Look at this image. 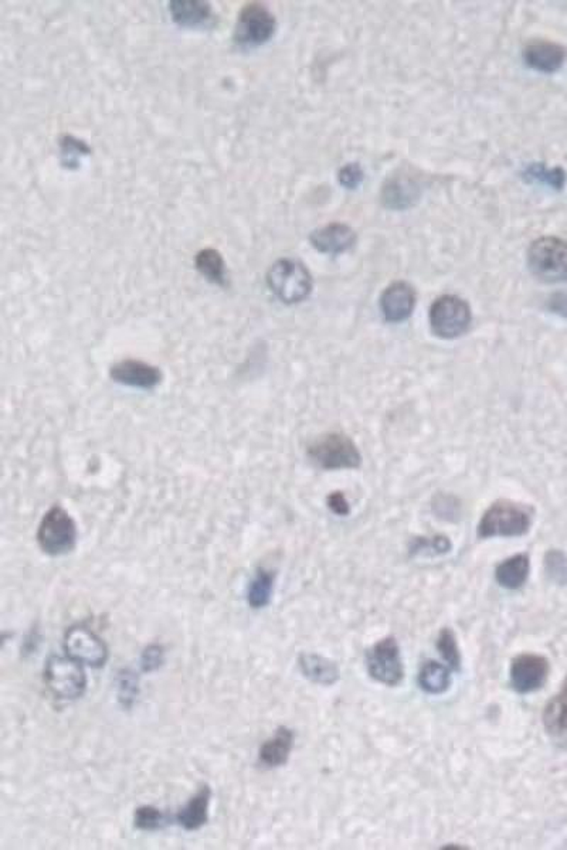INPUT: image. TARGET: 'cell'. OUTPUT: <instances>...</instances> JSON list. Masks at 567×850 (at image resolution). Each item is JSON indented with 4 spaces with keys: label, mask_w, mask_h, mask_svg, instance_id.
Returning <instances> with one entry per match:
<instances>
[{
    "label": "cell",
    "mask_w": 567,
    "mask_h": 850,
    "mask_svg": "<svg viewBox=\"0 0 567 850\" xmlns=\"http://www.w3.org/2000/svg\"><path fill=\"white\" fill-rule=\"evenodd\" d=\"M534 512L512 500H498L490 505L478 523V537H521L531 531Z\"/></svg>",
    "instance_id": "1"
},
{
    "label": "cell",
    "mask_w": 567,
    "mask_h": 850,
    "mask_svg": "<svg viewBox=\"0 0 567 850\" xmlns=\"http://www.w3.org/2000/svg\"><path fill=\"white\" fill-rule=\"evenodd\" d=\"M267 285L284 304H298L312 292V277L308 268L292 258H281L271 265L267 273Z\"/></svg>",
    "instance_id": "2"
},
{
    "label": "cell",
    "mask_w": 567,
    "mask_h": 850,
    "mask_svg": "<svg viewBox=\"0 0 567 850\" xmlns=\"http://www.w3.org/2000/svg\"><path fill=\"white\" fill-rule=\"evenodd\" d=\"M308 457L320 470H356L362 455L356 443L342 433H329L310 443Z\"/></svg>",
    "instance_id": "3"
},
{
    "label": "cell",
    "mask_w": 567,
    "mask_h": 850,
    "mask_svg": "<svg viewBox=\"0 0 567 850\" xmlns=\"http://www.w3.org/2000/svg\"><path fill=\"white\" fill-rule=\"evenodd\" d=\"M77 524L68 510L58 505L47 510L37 531V543L49 556L71 553L77 544Z\"/></svg>",
    "instance_id": "4"
},
{
    "label": "cell",
    "mask_w": 567,
    "mask_h": 850,
    "mask_svg": "<svg viewBox=\"0 0 567 850\" xmlns=\"http://www.w3.org/2000/svg\"><path fill=\"white\" fill-rule=\"evenodd\" d=\"M527 267L544 282L567 283V241L537 238L527 250Z\"/></svg>",
    "instance_id": "5"
},
{
    "label": "cell",
    "mask_w": 567,
    "mask_h": 850,
    "mask_svg": "<svg viewBox=\"0 0 567 850\" xmlns=\"http://www.w3.org/2000/svg\"><path fill=\"white\" fill-rule=\"evenodd\" d=\"M44 679L51 693L60 701H76L87 691V675L73 658L51 657L47 660Z\"/></svg>",
    "instance_id": "6"
},
{
    "label": "cell",
    "mask_w": 567,
    "mask_h": 850,
    "mask_svg": "<svg viewBox=\"0 0 567 850\" xmlns=\"http://www.w3.org/2000/svg\"><path fill=\"white\" fill-rule=\"evenodd\" d=\"M471 308L457 295H443L430 308L431 330L440 339H457L470 329Z\"/></svg>",
    "instance_id": "7"
},
{
    "label": "cell",
    "mask_w": 567,
    "mask_h": 850,
    "mask_svg": "<svg viewBox=\"0 0 567 850\" xmlns=\"http://www.w3.org/2000/svg\"><path fill=\"white\" fill-rule=\"evenodd\" d=\"M277 29V21L267 6L251 2L241 9L234 29V43L240 47H257L267 43Z\"/></svg>",
    "instance_id": "8"
},
{
    "label": "cell",
    "mask_w": 567,
    "mask_h": 850,
    "mask_svg": "<svg viewBox=\"0 0 567 850\" xmlns=\"http://www.w3.org/2000/svg\"><path fill=\"white\" fill-rule=\"evenodd\" d=\"M367 672L372 679L386 686H397L404 677L400 648L393 637L379 640L366 652Z\"/></svg>",
    "instance_id": "9"
},
{
    "label": "cell",
    "mask_w": 567,
    "mask_h": 850,
    "mask_svg": "<svg viewBox=\"0 0 567 850\" xmlns=\"http://www.w3.org/2000/svg\"><path fill=\"white\" fill-rule=\"evenodd\" d=\"M64 650L68 657L87 667H103L107 664L108 648L93 631L86 627H71L64 635Z\"/></svg>",
    "instance_id": "10"
},
{
    "label": "cell",
    "mask_w": 567,
    "mask_h": 850,
    "mask_svg": "<svg viewBox=\"0 0 567 850\" xmlns=\"http://www.w3.org/2000/svg\"><path fill=\"white\" fill-rule=\"evenodd\" d=\"M551 672L546 658L537 654H521L510 662L509 682L518 693H534L544 686Z\"/></svg>",
    "instance_id": "11"
},
{
    "label": "cell",
    "mask_w": 567,
    "mask_h": 850,
    "mask_svg": "<svg viewBox=\"0 0 567 850\" xmlns=\"http://www.w3.org/2000/svg\"><path fill=\"white\" fill-rule=\"evenodd\" d=\"M110 377L115 383L122 386L152 390L162 381V371L159 367L145 362L125 359L111 366Z\"/></svg>",
    "instance_id": "12"
},
{
    "label": "cell",
    "mask_w": 567,
    "mask_h": 850,
    "mask_svg": "<svg viewBox=\"0 0 567 850\" xmlns=\"http://www.w3.org/2000/svg\"><path fill=\"white\" fill-rule=\"evenodd\" d=\"M416 305V292L413 287L403 281L392 283L381 297V309L384 319L392 324H399L409 319Z\"/></svg>",
    "instance_id": "13"
},
{
    "label": "cell",
    "mask_w": 567,
    "mask_h": 850,
    "mask_svg": "<svg viewBox=\"0 0 567 850\" xmlns=\"http://www.w3.org/2000/svg\"><path fill=\"white\" fill-rule=\"evenodd\" d=\"M524 60L539 73H556L566 63L567 49L554 41L535 40L525 47Z\"/></svg>",
    "instance_id": "14"
},
{
    "label": "cell",
    "mask_w": 567,
    "mask_h": 850,
    "mask_svg": "<svg viewBox=\"0 0 567 850\" xmlns=\"http://www.w3.org/2000/svg\"><path fill=\"white\" fill-rule=\"evenodd\" d=\"M542 721L549 738L559 747L567 748V676L559 693L544 707Z\"/></svg>",
    "instance_id": "15"
},
{
    "label": "cell",
    "mask_w": 567,
    "mask_h": 850,
    "mask_svg": "<svg viewBox=\"0 0 567 850\" xmlns=\"http://www.w3.org/2000/svg\"><path fill=\"white\" fill-rule=\"evenodd\" d=\"M310 241L320 253L340 254L354 247L356 234L346 224L330 223L310 234Z\"/></svg>",
    "instance_id": "16"
},
{
    "label": "cell",
    "mask_w": 567,
    "mask_h": 850,
    "mask_svg": "<svg viewBox=\"0 0 567 850\" xmlns=\"http://www.w3.org/2000/svg\"><path fill=\"white\" fill-rule=\"evenodd\" d=\"M169 12L175 23L187 29L209 26L213 19L211 4L201 0H174L169 4Z\"/></svg>",
    "instance_id": "17"
},
{
    "label": "cell",
    "mask_w": 567,
    "mask_h": 850,
    "mask_svg": "<svg viewBox=\"0 0 567 850\" xmlns=\"http://www.w3.org/2000/svg\"><path fill=\"white\" fill-rule=\"evenodd\" d=\"M292 747H294V733L288 727H280L271 738L264 741L258 758L266 767H283L284 764H287Z\"/></svg>",
    "instance_id": "18"
},
{
    "label": "cell",
    "mask_w": 567,
    "mask_h": 850,
    "mask_svg": "<svg viewBox=\"0 0 567 850\" xmlns=\"http://www.w3.org/2000/svg\"><path fill=\"white\" fill-rule=\"evenodd\" d=\"M301 672L307 679L322 686H332L340 677L339 667L334 660L317 654H301L298 658Z\"/></svg>",
    "instance_id": "19"
},
{
    "label": "cell",
    "mask_w": 567,
    "mask_h": 850,
    "mask_svg": "<svg viewBox=\"0 0 567 850\" xmlns=\"http://www.w3.org/2000/svg\"><path fill=\"white\" fill-rule=\"evenodd\" d=\"M212 790L204 785L197 791L196 795L192 798L179 812H177L175 820L186 830H197L207 824L209 820V805H211Z\"/></svg>",
    "instance_id": "20"
},
{
    "label": "cell",
    "mask_w": 567,
    "mask_h": 850,
    "mask_svg": "<svg viewBox=\"0 0 567 850\" xmlns=\"http://www.w3.org/2000/svg\"><path fill=\"white\" fill-rule=\"evenodd\" d=\"M531 573V560L525 553L515 554L498 564L495 578L500 587L508 590H519L524 587Z\"/></svg>",
    "instance_id": "21"
},
{
    "label": "cell",
    "mask_w": 567,
    "mask_h": 850,
    "mask_svg": "<svg viewBox=\"0 0 567 850\" xmlns=\"http://www.w3.org/2000/svg\"><path fill=\"white\" fill-rule=\"evenodd\" d=\"M451 667L428 660L421 665L418 672V684L424 692L430 694H441L447 692L451 686Z\"/></svg>",
    "instance_id": "22"
},
{
    "label": "cell",
    "mask_w": 567,
    "mask_h": 850,
    "mask_svg": "<svg viewBox=\"0 0 567 850\" xmlns=\"http://www.w3.org/2000/svg\"><path fill=\"white\" fill-rule=\"evenodd\" d=\"M418 187L414 186L413 182L403 179V177L401 179L400 177H394L392 181L387 182L383 189V194H382L384 204L391 207V209H406V207L411 206L413 201H418Z\"/></svg>",
    "instance_id": "23"
},
{
    "label": "cell",
    "mask_w": 567,
    "mask_h": 850,
    "mask_svg": "<svg viewBox=\"0 0 567 850\" xmlns=\"http://www.w3.org/2000/svg\"><path fill=\"white\" fill-rule=\"evenodd\" d=\"M274 581L275 574L273 571L258 568L248 588V603L251 608L260 610L267 607L273 598Z\"/></svg>",
    "instance_id": "24"
},
{
    "label": "cell",
    "mask_w": 567,
    "mask_h": 850,
    "mask_svg": "<svg viewBox=\"0 0 567 850\" xmlns=\"http://www.w3.org/2000/svg\"><path fill=\"white\" fill-rule=\"evenodd\" d=\"M194 264H196L197 271L206 280L217 285L226 283V263L219 251L214 248L199 251L194 258Z\"/></svg>",
    "instance_id": "25"
},
{
    "label": "cell",
    "mask_w": 567,
    "mask_h": 850,
    "mask_svg": "<svg viewBox=\"0 0 567 850\" xmlns=\"http://www.w3.org/2000/svg\"><path fill=\"white\" fill-rule=\"evenodd\" d=\"M524 177L526 181L539 182L562 191L567 181L566 170L562 167H547L544 164H532L525 169Z\"/></svg>",
    "instance_id": "26"
},
{
    "label": "cell",
    "mask_w": 567,
    "mask_h": 850,
    "mask_svg": "<svg viewBox=\"0 0 567 850\" xmlns=\"http://www.w3.org/2000/svg\"><path fill=\"white\" fill-rule=\"evenodd\" d=\"M135 828L145 832L164 829L172 822V818L155 807H140L135 810Z\"/></svg>",
    "instance_id": "27"
},
{
    "label": "cell",
    "mask_w": 567,
    "mask_h": 850,
    "mask_svg": "<svg viewBox=\"0 0 567 850\" xmlns=\"http://www.w3.org/2000/svg\"><path fill=\"white\" fill-rule=\"evenodd\" d=\"M544 571L549 580L557 586H567V554L562 550H549L544 554Z\"/></svg>",
    "instance_id": "28"
},
{
    "label": "cell",
    "mask_w": 567,
    "mask_h": 850,
    "mask_svg": "<svg viewBox=\"0 0 567 850\" xmlns=\"http://www.w3.org/2000/svg\"><path fill=\"white\" fill-rule=\"evenodd\" d=\"M437 649L451 669L460 670L461 655L460 649H458L457 638H455L450 628H444L438 635Z\"/></svg>",
    "instance_id": "29"
},
{
    "label": "cell",
    "mask_w": 567,
    "mask_h": 850,
    "mask_svg": "<svg viewBox=\"0 0 567 850\" xmlns=\"http://www.w3.org/2000/svg\"><path fill=\"white\" fill-rule=\"evenodd\" d=\"M137 693V677H135L134 674L130 672V670H124V672L120 675V680H118V696H120L121 703L127 707L132 706Z\"/></svg>",
    "instance_id": "30"
},
{
    "label": "cell",
    "mask_w": 567,
    "mask_h": 850,
    "mask_svg": "<svg viewBox=\"0 0 567 850\" xmlns=\"http://www.w3.org/2000/svg\"><path fill=\"white\" fill-rule=\"evenodd\" d=\"M61 154L63 157H68L64 164L70 166L71 162H77L78 157L83 155L90 154V148L84 144L83 140L76 139L71 135H64L60 139Z\"/></svg>",
    "instance_id": "31"
},
{
    "label": "cell",
    "mask_w": 567,
    "mask_h": 850,
    "mask_svg": "<svg viewBox=\"0 0 567 850\" xmlns=\"http://www.w3.org/2000/svg\"><path fill=\"white\" fill-rule=\"evenodd\" d=\"M165 662V649L162 645L152 644L144 650L140 658V667L144 672H155L159 669Z\"/></svg>",
    "instance_id": "32"
},
{
    "label": "cell",
    "mask_w": 567,
    "mask_h": 850,
    "mask_svg": "<svg viewBox=\"0 0 567 850\" xmlns=\"http://www.w3.org/2000/svg\"><path fill=\"white\" fill-rule=\"evenodd\" d=\"M364 169L359 164H347L342 167L338 174L339 183L346 189H356L364 182Z\"/></svg>",
    "instance_id": "33"
},
{
    "label": "cell",
    "mask_w": 567,
    "mask_h": 850,
    "mask_svg": "<svg viewBox=\"0 0 567 850\" xmlns=\"http://www.w3.org/2000/svg\"><path fill=\"white\" fill-rule=\"evenodd\" d=\"M328 507H329L338 516H347L351 514V505L342 492H334L327 499Z\"/></svg>",
    "instance_id": "34"
},
{
    "label": "cell",
    "mask_w": 567,
    "mask_h": 850,
    "mask_svg": "<svg viewBox=\"0 0 567 850\" xmlns=\"http://www.w3.org/2000/svg\"><path fill=\"white\" fill-rule=\"evenodd\" d=\"M450 497H438L434 502V507H436V512H437L440 516L450 517L455 514V512L458 514V505L455 500H453V504H450Z\"/></svg>",
    "instance_id": "35"
},
{
    "label": "cell",
    "mask_w": 567,
    "mask_h": 850,
    "mask_svg": "<svg viewBox=\"0 0 567 850\" xmlns=\"http://www.w3.org/2000/svg\"><path fill=\"white\" fill-rule=\"evenodd\" d=\"M551 309L556 314L561 315V317L567 318V294H556L554 297H552Z\"/></svg>",
    "instance_id": "36"
}]
</instances>
